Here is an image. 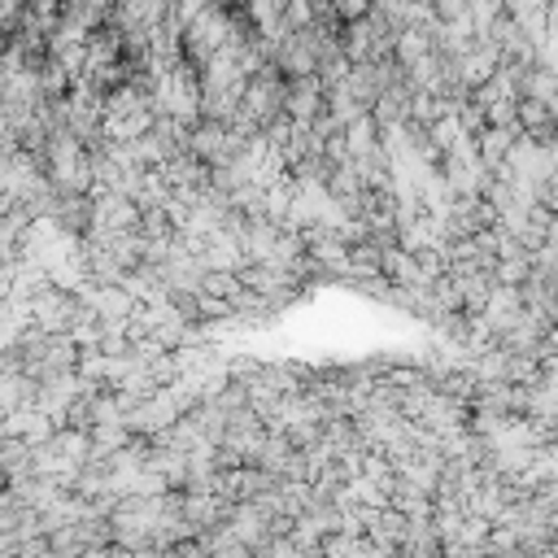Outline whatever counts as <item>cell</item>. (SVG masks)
Instances as JSON below:
<instances>
[{"label":"cell","mask_w":558,"mask_h":558,"mask_svg":"<svg viewBox=\"0 0 558 558\" xmlns=\"http://www.w3.org/2000/svg\"><path fill=\"white\" fill-rule=\"evenodd\" d=\"M4 205H9V192H0V209H4Z\"/></svg>","instance_id":"6da1fadb"}]
</instances>
